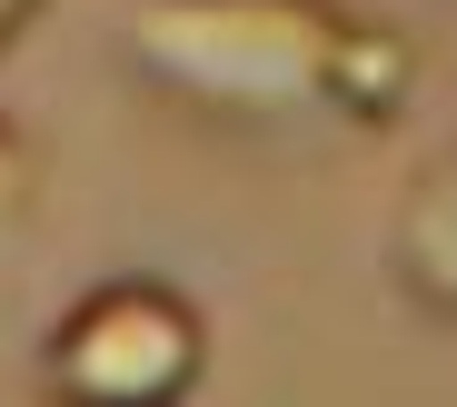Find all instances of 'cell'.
<instances>
[{
    "mask_svg": "<svg viewBox=\"0 0 457 407\" xmlns=\"http://www.w3.org/2000/svg\"><path fill=\"white\" fill-rule=\"evenodd\" d=\"M209 308L170 269H110L70 298L40 348L30 397L40 407H189L209 387Z\"/></svg>",
    "mask_w": 457,
    "mask_h": 407,
    "instance_id": "cell-2",
    "label": "cell"
},
{
    "mask_svg": "<svg viewBox=\"0 0 457 407\" xmlns=\"http://www.w3.org/2000/svg\"><path fill=\"white\" fill-rule=\"evenodd\" d=\"M40 11H50V0H0V60H11V40H21Z\"/></svg>",
    "mask_w": 457,
    "mask_h": 407,
    "instance_id": "cell-5",
    "label": "cell"
},
{
    "mask_svg": "<svg viewBox=\"0 0 457 407\" xmlns=\"http://www.w3.org/2000/svg\"><path fill=\"white\" fill-rule=\"evenodd\" d=\"M40 179H50V170H40V139H30L11 110H0V249H11V238L30 228V209H40Z\"/></svg>",
    "mask_w": 457,
    "mask_h": 407,
    "instance_id": "cell-4",
    "label": "cell"
},
{
    "mask_svg": "<svg viewBox=\"0 0 457 407\" xmlns=\"http://www.w3.org/2000/svg\"><path fill=\"white\" fill-rule=\"evenodd\" d=\"M120 60L239 139H388L428 90V50L358 0H129Z\"/></svg>",
    "mask_w": 457,
    "mask_h": 407,
    "instance_id": "cell-1",
    "label": "cell"
},
{
    "mask_svg": "<svg viewBox=\"0 0 457 407\" xmlns=\"http://www.w3.org/2000/svg\"><path fill=\"white\" fill-rule=\"evenodd\" d=\"M378 278H388V298L418 308L428 328H457V139L408 170L388 228H378Z\"/></svg>",
    "mask_w": 457,
    "mask_h": 407,
    "instance_id": "cell-3",
    "label": "cell"
}]
</instances>
